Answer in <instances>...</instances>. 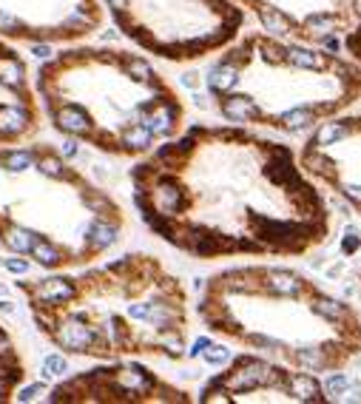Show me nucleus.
<instances>
[{
	"label": "nucleus",
	"instance_id": "nucleus-3",
	"mask_svg": "<svg viewBox=\"0 0 361 404\" xmlns=\"http://www.w3.org/2000/svg\"><path fill=\"white\" fill-rule=\"evenodd\" d=\"M210 336L313 376L361 356V310L287 265L253 262L210 274L196 299Z\"/></svg>",
	"mask_w": 361,
	"mask_h": 404
},
{
	"label": "nucleus",
	"instance_id": "nucleus-5",
	"mask_svg": "<svg viewBox=\"0 0 361 404\" xmlns=\"http://www.w3.org/2000/svg\"><path fill=\"white\" fill-rule=\"evenodd\" d=\"M128 214L57 146H0V248L40 271H77L108 256Z\"/></svg>",
	"mask_w": 361,
	"mask_h": 404
},
{
	"label": "nucleus",
	"instance_id": "nucleus-16",
	"mask_svg": "<svg viewBox=\"0 0 361 404\" xmlns=\"http://www.w3.org/2000/svg\"><path fill=\"white\" fill-rule=\"evenodd\" d=\"M358 279H361V277H358Z\"/></svg>",
	"mask_w": 361,
	"mask_h": 404
},
{
	"label": "nucleus",
	"instance_id": "nucleus-12",
	"mask_svg": "<svg viewBox=\"0 0 361 404\" xmlns=\"http://www.w3.org/2000/svg\"><path fill=\"white\" fill-rule=\"evenodd\" d=\"M234 4L245 15H253L259 29L267 34L341 51V34L350 23L344 0H234Z\"/></svg>",
	"mask_w": 361,
	"mask_h": 404
},
{
	"label": "nucleus",
	"instance_id": "nucleus-11",
	"mask_svg": "<svg viewBox=\"0 0 361 404\" xmlns=\"http://www.w3.org/2000/svg\"><path fill=\"white\" fill-rule=\"evenodd\" d=\"M103 26L100 0H0V40L6 43L71 46Z\"/></svg>",
	"mask_w": 361,
	"mask_h": 404
},
{
	"label": "nucleus",
	"instance_id": "nucleus-7",
	"mask_svg": "<svg viewBox=\"0 0 361 404\" xmlns=\"http://www.w3.org/2000/svg\"><path fill=\"white\" fill-rule=\"evenodd\" d=\"M100 6L131 46L177 65L222 51L248 20L234 0H100Z\"/></svg>",
	"mask_w": 361,
	"mask_h": 404
},
{
	"label": "nucleus",
	"instance_id": "nucleus-6",
	"mask_svg": "<svg viewBox=\"0 0 361 404\" xmlns=\"http://www.w3.org/2000/svg\"><path fill=\"white\" fill-rule=\"evenodd\" d=\"M205 91L225 122L302 137L361 103V65L259 29L213 54Z\"/></svg>",
	"mask_w": 361,
	"mask_h": 404
},
{
	"label": "nucleus",
	"instance_id": "nucleus-14",
	"mask_svg": "<svg viewBox=\"0 0 361 404\" xmlns=\"http://www.w3.org/2000/svg\"><path fill=\"white\" fill-rule=\"evenodd\" d=\"M29 381V365L12 333L0 324V404L15 401L20 387Z\"/></svg>",
	"mask_w": 361,
	"mask_h": 404
},
{
	"label": "nucleus",
	"instance_id": "nucleus-15",
	"mask_svg": "<svg viewBox=\"0 0 361 404\" xmlns=\"http://www.w3.org/2000/svg\"><path fill=\"white\" fill-rule=\"evenodd\" d=\"M347 4V32L341 34V54L361 65V0H344Z\"/></svg>",
	"mask_w": 361,
	"mask_h": 404
},
{
	"label": "nucleus",
	"instance_id": "nucleus-1",
	"mask_svg": "<svg viewBox=\"0 0 361 404\" xmlns=\"http://www.w3.org/2000/svg\"><path fill=\"white\" fill-rule=\"evenodd\" d=\"M146 228L199 259H299L324 248L336 217L296 149L256 128L185 125L128 171Z\"/></svg>",
	"mask_w": 361,
	"mask_h": 404
},
{
	"label": "nucleus",
	"instance_id": "nucleus-8",
	"mask_svg": "<svg viewBox=\"0 0 361 404\" xmlns=\"http://www.w3.org/2000/svg\"><path fill=\"white\" fill-rule=\"evenodd\" d=\"M199 404H327L322 379L259 353L234 356L196 393Z\"/></svg>",
	"mask_w": 361,
	"mask_h": 404
},
{
	"label": "nucleus",
	"instance_id": "nucleus-10",
	"mask_svg": "<svg viewBox=\"0 0 361 404\" xmlns=\"http://www.w3.org/2000/svg\"><path fill=\"white\" fill-rule=\"evenodd\" d=\"M296 157L319 188L338 196L361 220V111H344L316 125L305 134Z\"/></svg>",
	"mask_w": 361,
	"mask_h": 404
},
{
	"label": "nucleus",
	"instance_id": "nucleus-9",
	"mask_svg": "<svg viewBox=\"0 0 361 404\" xmlns=\"http://www.w3.org/2000/svg\"><path fill=\"white\" fill-rule=\"evenodd\" d=\"M49 404H191L196 396L142 359H114L57 381L46 393Z\"/></svg>",
	"mask_w": 361,
	"mask_h": 404
},
{
	"label": "nucleus",
	"instance_id": "nucleus-4",
	"mask_svg": "<svg viewBox=\"0 0 361 404\" xmlns=\"http://www.w3.org/2000/svg\"><path fill=\"white\" fill-rule=\"evenodd\" d=\"M43 120L65 140L117 160H139L188 125L179 89L134 49L71 43L37 65Z\"/></svg>",
	"mask_w": 361,
	"mask_h": 404
},
{
	"label": "nucleus",
	"instance_id": "nucleus-2",
	"mask_svg": "<svg viewBox=\"0 0 361 404\" xmlns=\"http://www.w3.org/2000/svg\"><path fill=\"white\" fill-rule=\"evenodd\" d=\"M18 291L43 339L63 356L182 362L191 345L185 282L148 251L77 271L20 279Z\"/></svg>",
	"mask_w": 361,
	"mask_h": 404
},
{
	"label": "nucleus",
	"instance_id": "nucleus-13",
	"mask_svg": "<svg viewBox=\"0 0 361 404\" xmlns=\"http://www.w3.org/2000/svg\"><path fill=\"white\" fill-rule=\"evenodd\" d=\"M43 125V111L32 86L26 57L15 43L0 40V146L34 140Z\"/></svg>",
	"mask_w": 361,
	"mask_h": 404
}]
</instances>
